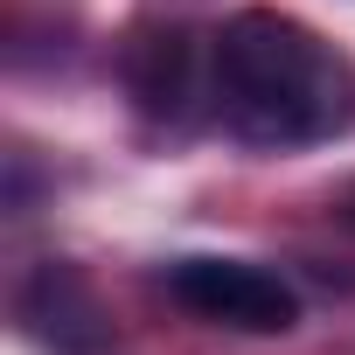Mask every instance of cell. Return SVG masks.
I'll return each instance as SVG.
<instances>
[{
  "mask_svg": "<svg viewBox=\"0 0 355 355\" xmlns=\"http://www.w3.org/2000/svg\"><path fill=\"white\" fill-rule=\"evenodd\" d=\"M209 98L223 125L251 146H313L348 125L355 77L306 21L244 8L209 42Z\"/></svg>",
  "mask_w": 355,
  "mask_h": 355,
  "instance_id": "6da1fadb",
  "label": "cell"
},
{
  "mask_svg": "<svg viewBox=\"0 0 355 355\" xmlns=\"http://www.w3.org/2000/svg\"><path fill=\"white\" fill-rule=\"evenodd\" d=\"M167 293L196 320L237 327V334H286L300 320L293 286L279 272H265V265H244V258H174L167 265Z\"/></svg>",
  "mask_w": 355,
  "mask_h": 355,
  "instance_id": "7a4b0ae2",
  "label": "cell"
},
{
  "mask_svg": "<svg viewBox=\"0 0 355 355\" xmlns=\"http://www.w3.org/2000/svg\"><path fill=\"white\" fill-rule=\"evenodd\" d=\"M21 327L49 348V355H119L112 341V313L91 293V279L63 258H42L21 286Z\"/></svg>",
  "mask_w": 355,
  "mask_h": 355,
  "instance_id": "3957f363",
  "label": "cell"
},
{
  "mask_svg": "<svg viewBox=\"0 0 355 355\" xmlns=\"http://www.w3.org/2000/svg\"><path fill=\"white\" fill-rule=\"evenodd\" d=\"M132 91L153 119H182L196 98V42L189 35H146L132 49Z\"/></svg>",
  "mask_w": 355,
  "mask_h": 355,
  "instance_id": "277c9868",
  "label": "cell"
},
{
  "mask_svg": "<svg viewBox=\"0 0 355 355\" xmlns=\"http://www.w3.org/2000/svg\"><path fill=\"white\" fill-rule=\"evenodd\" d=\"M341 209H348V223H355V189H348V202H341Z\"/></svg>",
  "mask_w": 355,
  "mask_h": 355,
  "instance_id": "5b68a950",
  "label": "cell"
}]
</instances>
